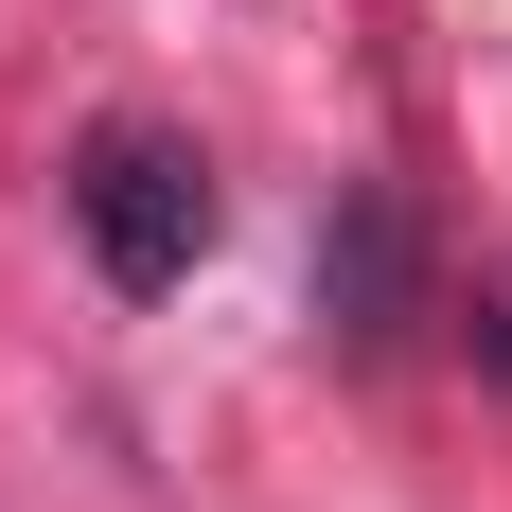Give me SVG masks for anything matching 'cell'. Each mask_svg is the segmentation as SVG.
<instances>
[{
  "mask_svg": "<svg viewBox=\"0 0 512 512\" xmlns=\"http://www.w3.org/2000/svg\"><path fill=\"white\" fill-rule=\"evenodd\" d=\"M71 230H89V265L124 301H177L195 248H212V159L177 124H89L71 142Z\"/></svg>",
  "mask_w": 512,
  "mask_h": 512,
  "instance_id": "cell-1",
  "label": "cell"
},
{
  "mask_svg": "<svg viewBox=\"0 0 512 512\" xmlns=\"http://www.w3.org/2000/svg\"><path fill=\"white\" fill-rule=\"evenodd\" d=\"M318 336L336 354L407 336V195H336V230H318Z\"/></svg>",
  "mask_w": 512,
  "mask_h": 512,
  "instance_id": "cell-2",
  "label": "cell"
}]
</instances>
